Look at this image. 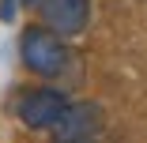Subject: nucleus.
Listing matches in <instances>:
<instances>
[{"label": "nucleus", "mask_w": 147, "mask_h": 143, "mask_svg": "<svg viewBox=\"0 0 147 143\" xmlns=\"http://www.w3.org/2000/svg\"><path fill=\"white\" fill-rule=\"evenodd\" d=\"M15 11H19V0H0V19H4V23H11Z\"/></svg>", "instance_id": "nucleus-5"}, {"label": "nucleus", "mask_w": 147, "mask_h": 143, "mask_svg": "<svg viewBox=\"0 0 147 143\" xmlns=\"http://www.w3.org/2000/svg\"><path fill=\"white\" fill-rule=\"evenodd\" d=\"M68 105H72V102H68L64 91H57V87H30V91L19 98L15 113H19V121H23L26 128H34V132H53Z\"/></svg>", "instance_id": "nucleus-2"}, {"label": "nucleus", "mask_w": 147, "mask_h": 143, "mask_svg": "<svg viewBox=\"0 0 147 143\" xmlns=\"http://www.w3.org/2000/svg\"><path fill=\"white\" fill-rule=\"evenodd\" d=\"M23 4H34V8H38V0H23Z\"/></svg>", "instance_id": "nucleus-6"}, {"label": "nucleus", "mask_w": 147, "mask_h": 143, "mask_svg": "<svg viewBox=\"0 0 147 143\" xmlns=\"http://www.w3.org/2000/svg\"><path fill=\"white\" fill-rule=\"evenodd\" d=\"M102 128H106V109L98 102H72L64 117L57 121L53 136L61 143H79V139H94Z\"/></svg>", "instance_id": "nucleus-3"}, {"label": "nucleus", "mask_w": 147, "mask_h": 143, "mask_svg": "<svg viewBox=\"0 0 147 143\" xmlns=\"http://www.w3.org/2000/svg\"><path fill=\"white\" fill-rule=\"evenodd\" d=\"M19 56H23V64L26 72H34L42 79H57V75H64L68 72V60H72V53L64 45V38L49 30V26H26V30L19 34Z\"/></svg>", "instance_id": "nucleus-1"}, {"label": "nucleus", "mask_w": 147, "mask_h": 143, "mask_svg": "<svg viewBox=\"0 0 147 143\" xmlns=\"http://www.w3.org/2000/svg\"><path fill=\"white\" fill-rule=\"evenodd\" d=\"M38 15L61 38H76L91 23V0H38Z\"/></svg>", "instance_id": "nucleus-4"}]
</instances>
